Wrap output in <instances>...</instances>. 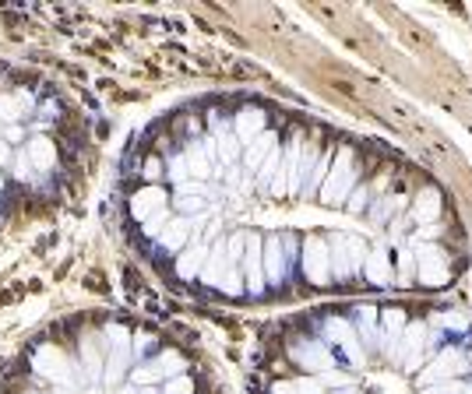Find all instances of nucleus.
I'll list each match as a JSON object with an SVG mask.
<instances>
[{
    "mask_svg": "<svg viewBox=\"0 0 472 394\" xmlns=\"http://www.w3.org/2000/svg\"><path fill=\"white\" fill-rule=\"evenodd\" d=\"M106 335L113 338V356H110V363H106V370H103V380L113 387V384H120L124 366L131 363V349H127V331H124V328H106Z\"/></svg>",
    "mask_w": 472,
    "mask_h": 394,
    "instance_id": "f257e3e1",
    "label": "nucleus"
},
{
    "mask_svg": "<svg viewBox=\"0 0 472 394\" xmlns=\"http://www.w3.org/2000/svg\"><path fill=\"white\" fill-rule=\"evenodd\" d=\"M25 152H29V159H32L36 173H50V169L57 166V148H53V141H50V138H32Z\"/></svg>",
    "mask_w": 472,
    "mask_h": 394,
    "instance_id": "f03ea898",
    "label": "nucleus"
},
{
    "mask_svg": "<svg viewBox=\"0 0 472 394\" xmlns=\"http://www.w3.org/2000/svg\"><path fill=\"white\" fill-rule=\"evenodd\" d=\"M81 363H85V377H88V380H103L106 363H103V356H99V349H96V338H85V342H81Z\"/></svg>",
    "mask_w": 472,
    "mask_h": 394,
    "instance_id": "7ed1b4c3",
    "label": "nucleus"
},
{
    "mask_svg": "<svg viewBox=\"0 0 472 394\" xmlns=\"http://www.w3.org/2000/svg\"><path fill=\"white\" fill-rule=\"evenodd\" d=\"M162 190H155V187H148V190H141V194H134V205H131V212L138 215V219H148L152 212H162Z\"/></svg>",
    "mask_w": 472,
    "mask_h": 394,
    "instance_id": "20e7f679",
    "label": "nucleus"
},
{
    "mask_svg": "<svg viewBox=\"0 0 472 394\" xmlns=\"http://www.w3.org/2000/svg\"><path fill=\"white\" fill-rule=\"evenodd\" d=\"M15 180H18V183H39V180H36V166H32L29 152H18V155H15Z\"/></svg>",
    "mask_w": 472,
    "mask_h": 394,
    "instance_id": "39448f33",
    "label": "nucleus"
},
{
    "mask_svg": "<svg viewBox=\"0 0 472 394\" xmlns=\"http://www.w3.org/2000/svg\"><path fill=\"white\" fill-rule=\"evenodd\" d=\"M18 120V106L11 103V95H0V124H15Z\"/></svg>",
    "mask_w": 472,
    "mask_h": 394,
    "instance_id": "423d86ee",
    "label": "nucleus"
},
{
    "mask_svg": "<svg viewBox=\"0 0 472 394\" xmlns=\"http://www.w3.org/2000/svg\"><path fill=\"white\" fill-rule=\"evenodd\" d=\"M257 127H261V117H257V113H247V117H240V124H236L240 138H250Z\"/></svg>",
    "mask_w": 472,
    "mask_h": 394,
    "instance_id": "0eeeda50",
    "label": "nucleus"
},
{
    "mask_svg": "<svg viewBox=\"0 0 472 394\" xmlns=\"http://www.w3.org/2000/svg\"><path fill=\"white\" fill-rule=\"evenodd\" d=\"M183 240H187V222H176V226L162 236V243H166V247H180Z\"/></svg>",
    "mask_w": 472,
    "mask_h": 394,
    "instance_id": "6e6552de",
    "label": "nucleus"
},
{
    "mask_svg": "<svg viewBox=\"0 0 472 394\" xmlns=\"http://www.w3.org/2000/svg\"><path fill=\"white\" fill-rule=\"evenodd\" d=\"M169 394H191V380H173L169 384Z\"/></svg>",
    "mask_w": 472,
    "mask_h": 394,
    "instance_id": "1a4fd4ad",
    "label": "nucleus"
},
{
    "mask_svg": "<svg viewBox=\"0 0 472 394\" xmlns=\"http://www.w3.org/2000/svg\"><path fill=\"white\" fill-rule=\"evenodd\" d=\"M0 166H11V145L0 138Z\"/></svg>",
    "mask_w": 472,
    "mask_h": 394,
    "instance_id": "9d476101",
    "label": "nucleus"
},
{
    "mask_svg": "<svg viewBox=\"0 0 472 394\" xmlns=\"http://www.w3.org/2000/svg\"><path fill=\"white\" fill-rule=\"evenodd\" d=\"M173 176H176V180L187 176V162H183V159H173Z\"/></svg>",
    "mask_w": 472,
    "mask_h": 394,
    "instance_id": "9b49d317",
    "label": "nucleus"
},
{
    "mask_svg": "<svg viewBox=\"0 0 472 394\" xmlns=\"http://www.w3.org/2000/svg\"><path fill=\"white\" fill-rule=\"evenodd\" d=\"M4 141H8V145H11V141H22V131H18V127H8V138H4Z\"/></svg>",
    "mask_w": 472,
    "mask_h": 394,
    "instance_id": "f8f14e48",
    "label": "nucleus"
},
{
    "mask_svg": "<svg viewBox=\"0 0 472 394\" xmlns=\"http://www.w3.org/2000/svg\"><path fill=\"white\" fill-rule=\"evenodd\" d=\"M0 190H4V176H0Z\"/></svg>",
    "mask_w": 472,
    "mask_h": 394,
    "instance_id": "ddd939ff",
    "label": "nucleus"
}]
</instances>
